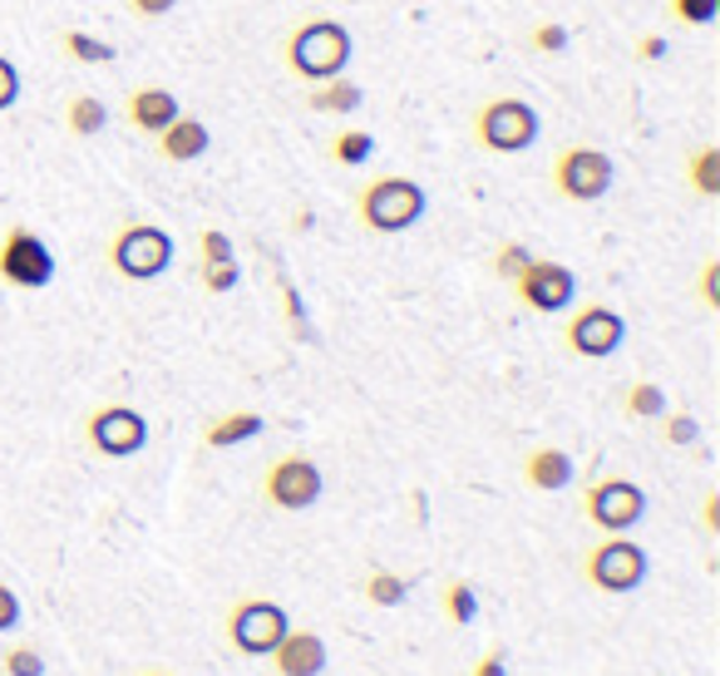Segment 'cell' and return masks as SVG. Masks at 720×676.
I'll use <instances>...</instances> for the list:
<instances>
[{
	"mask_svg": "<svg viewBox=\"0 0 720 676\" xmlns=\"http://www.w3.org/2000/svg\"><path fill=\"white\" fill-rule=\"evenodd\" d=\"M627 341V321L612 312V306H582V312L563 326V346L582 361H602L612 356Z\"/></svg>",
	"mask_w": 720,
	"mask_h": 676,
	"instance_id": "obj_13",
	"label": "cell"
},
{
	"mask_svg": "<svg viewBox=\"0 0 720 676\" xmlns=\"http://www.w3.org/2000/svg\"><path fill=\"white\" fill-rule=\"evenodd\" d=\"M667 50H671V45L661 40V36H647V40H637V60H647V65L667 60Z\"/></svg>",
	"mask_w": 720,
	"mask_h": 676,
	"instance_id": "obj_39",
	"label": "cell"
},
{
	"mask_svg": "<svg viewBox=\"0 0 720 676\" xmlns=\"http://www.w3.org/2000/svg\"><path fill=\"white\" fill-rule=\"evenodd\" d=\"M85 440L105 460H129L148 444V420L134 405H99L85 420Z\"/></svg>",
	"mask_w": 720,
	"mask_h": 676,
	"instance_id": "obj_11",
	"label": "cell"
},
{
	"mask_svg": "<svg viewBox=\"0 0 720 676\" xmlns=\"http://www.w3.org/2000/svg\"><path fill=\"white\" fill-rule=\"evenodd\" d=\"M661 420H667V425H661V440L677 444V450H686V444L701 440V420H696V415H661Z\"/></svg>",
	"mask_w": 720,
	"mask_h": 676,
	"instance_id": "obj_32",
	"label": "cell"
},
{
	"mask_svg": "<svg viewBox=\"0 0 720 676\" xmlns=\"http://www.w3.org/2000/svg\"><path fill=\"white\" fill-rule=\"evenodd\" d=\"M371 154H375V134L371 129H341L336 139H331V158H336L341 168H361Z\"/></svg>",
	"mask_w": 720,
	"mask_h": 676,
	"instance_id": "obj_23",
	"label": "cell"
},
{
	"mask_svg": "<svg viewBox=\"0 0 720 676\" xmlns=\"http://www.w3.org/2000/svg\"><path fill=\"white\" fill-rule=\"evenodd\" d=\"M701 302L711 312H720V262H706L701 267Z\"/></svg>",
	"mask_w": 720,
	"mask_h": 676,
	"instance_id": "obj_35",
	"label": "cell"
},
{
	"mask_svg": "<svg viewBox=\"0 0 720 676\" xmlns=\"http://www.w3.org/2000/svg\"><path fill=\"white\" fill-rule=\"evenodd\" d=\"M622 410L632 420H661L667 415V391L651 385V381H637V385H627L622 391Z\"/></svg>",
	"mask_w": 720,
	"mask_h": 676,
	"instance_id": "obj_22",
	"label": "cell"
},
{
	"mask_svg": "<svg viewBox=\"0 0 720 676\" xmlns=\"http://www.w3.org/2000/svg\"><path fill=\"white\" fill-rule=\"evenodd\" d=\"M60 50L70 55L75 65H109L114 55H119L109 40H95V36H85V30H65V36H60Z\"/></svg>",
	"mask_w": 720,
	"mask_h": 676,
	"instance_id": "obj_24",
	"label": "cell"
},
{
	"mask_svg": "<svg viewBox=\"0 0 720 676\" xmlns=\"http://www.w3.org/2000/svg\"><path fill=\"white\" fill-rule=\"evenodd\" d=\"M706 529H711V533H720V494H706Z\"/></svg>",
	"mask_w": 720,
	"mask_h": 676,
	"instance_id": "obj_40",
	"label": "cell"
},
{
	"mask_svg": "<svg viewBox=\"0 0 720 676\" xmlns=\"http://www.w3.org/2000/svg\"><path fill=\"white\" fill-rule=\"evenodd\" d=\"M513 292H519V302L529 306V312L553 316V312H563V306H573L578 277H573V267H563V262L533 257L529 267H523L519 277H513Z\"/></svg>",
	"mask_w": 720,
	"mask_h": 676,
	"instance_id": "obj_12",
	"label": "cell"
},
{
	"mask_svg": "<svg viewBox=\"0 0 720 676\" xmlns=\"http://www.w3.org/2000/svg\"><path fill=\"white\" fill-rule=\"evenodd\" d=\"M198 257H203V267H208V262H237V247H233V237H227L223 227H203L198 233Z\"/></svg>",
	"mask_w": 720,
	"mask_h": 676,
	"instance_id": "obj_29",
	"label": "cell"
},
{
	"mask_svg": "<svg viewBox=\"0 0 720 676\" xmlns=\"http://www.w3.org/2000/svg\"><path fill=\"white\" fill-rule=\"evenodd\" d=\"M539 109L519 95H499L474 109V144L489 148V154H523V148L539 144Z\"/></svg>",
	"mask_w": 720,
	"mask_h": 676,
	"instance_id": "obj_3",
	"label": "cell"
},
{
	"mask_svg": "<svg viewBox=\"0 0 720 676\" xmlns=\"http://www.w3.org/2000/svg\"><path fill=\"white\" fill-rule=\"evenodd\" d=\"M16 623H20V598L6 588V582H0V633H10Z\"/></svg>",
	"mask_w": 720,
	"mask_h": 676,
	"instance_id": "obj_38",
	"label": "cell"
},
{
	"mask_svg": "<svg viewBox=\"0 0 720 676\" xmlns=\"http://www.w3.org/2000/svg\"><path fill=\"white\" fill-rule=\"evenodd\" d=\"M0 282L20 286V292H40V286L55 282V252L45 247L40 233L10 227V233L0 237Z\"/></svg>",
	"mask_w": 720,
	"mask_h": 676,
	"instance_id": "obj_10",
	"label": "cell"
},
{
	"mask_svg": "<svg viewBox=\"0 0 720 676\" xmlns=\"http://www.w3.org/2000/svg\"><path fill=\"white\" fill-rule=\"evenodd\" d=\"M287 607L272 598H237L227 607V641L243 657H267L282 637H287Z\"/></svg>",
	"mask_w": 720,
	"mask_h": 676,
	"instance_id": "obj_7",
	"label": "cell"
},
{
	"mask_svg": "<svg viewBox=\"0 0 720 676\" xmlns=\"http://www.w3.org/2000/svg\"><path fill=\"white\" fill-rule=\"evenodd\" d=\"M440 602H444V617H450L454 627H469V623H474V613H479V598H474V588H469L464 578H450V582H444Z\"/></svg>",
	"mask_w": 720,
	"mask_h": 676,
	"instance_id": "obj_25",
	"label": "cell"
},
{
	"mask_svg": "<svg viewBox=\"0 0 720 676\" xmlns=\"http://www.w3.org/2000/svg\"><path fill=\"white\" fill-rule=\"evenodd\" d=\"M425 208H430V193L420 188L415 178H405V174H381V178H371L356 193L361 227H371V233H381V237L410 233V227L425 217Z\"/></svg>",
	"mask_w": 720,
	"mask_h": 676,
	"instance_id": "obj_2",
	"label": "cell"
},
{
	"mask_svg": "<svg viewBox=\"0 0 720 676\" xmlns=\"http://www.w3.org/2000/svg\"><path fill=\"white\" fill-rule=\"evenodd\" d=\"M16 99H20V70L6 60V55H0V114L16 105Z\"/></svg>",
	"mask_w": 720,
	"mask_h": 676,
	"instance_id": "obj_34",
	"label": "cell"
},
{
	"mask_svg": "<svg viewBox=\"0 0 720 676\" xmlns=\"http://www.w3.org/2000/svg\"><path fill=\"white\" fill-rule=\"evenodd\" d=\"M642 513H647V494H642V484H632V479H592V484L582 489V519L602 533L637 529Z\"/></svg>",
	"mask_w": 720,
	"mask_h": 676,
	"instance_id": "obj_9",
	"label": "cell"
},
{
	"mask_svg": "<svg viewBox=\"0 0 720 676\" xmlns=\"http://www.w3.org/2000/svg\"><path fill=\"white\" fill-rule=\"evenodd\" d=\"M139 676H174V672H139Z\"/></svg>",
	"mask_w": 720,
	"mask_h": 676,
	"instance_id": "obj_41",
	"label": "cell"
},
{
	"mask_svg": "<svg viewBox=\"0 0 720 676\" xmlns=\"http://www.w3.org/2000/svg\"><path fill=\"white\" fill-rule=\"evenodd\" d=\"M523 484L539 489V494H558V489L573 484V454L558 450V444H539V450L523 454Z\"/></svg>",
	"mask_w": 720,
	"mask_h": 676,
	"instance_id": "obj_16",
	"label": "cell"
},
{
	"mask_svg": "<svg viewBox=\"0 0 720 676\" xmlns=\"http://www.w3.org/2000/svg\"><path fill=\"white\" fill-rule=\"evenodd\" d=\"M277 676H322L326 672V641L306 627H287V637L267 651Z\"/></svg>",
	"mask_w": 720,
	"mask_h": 676,
	"instance_id": "obj_14",
	"label": "cell"
},
{
	"mask_svg": "<svg viewBox=\"0 0 720 676\" xmlns=\"http://www.w3.org/2000/svg\"><path fill=\"white\" fill-rule=\"evenodd\" d=\"M124 109H129V124L139 134H164L168 124H174L178 114H183L178 95H174V89H164V85H139Z\"/></svg>",
	"mask_w": 720,
	"mask_h": 676,
	"instance_id": "obj_15",
	"label": "cell"
},
{
	"mask_svg": "<svg viewBox=\"0 0 720 676\" xmlns=\"http://www.w3.org/2000/svg\"><path fill=\"white\" fill-rule=\"evenodd\" d=\"M686 178H691V188L701 193V198H720V148H696L691 158H686Z\"/></svg>",
	"mask_w": 720,
	"mask_h": 676,
	"instance_id": "obj_21",
	"label": "cell"
},
{
	"mask_svg": "<svg viewBox=\"0 0 720 676\" xmlns=\"http://www.w3.org/2000/svg\"><path fill=\"white\" fill-rule=\"evenodd\" d=\"M351 55H356V40H351V30L331 16L302 20V26L287 36V45H282V60H287V70L302 79V85H326V79L346 75Z\"/></svg>",
	"mask_w": 720,
	"mask_h": 676,
	"instance_id": "obj_1",
	"label": "cell"
},
{
	"mask_svg": "<svg viewBox=\"0 0 720 676\" xmlns=\"http://www.w3.org/2000/svg\"><path fill=\"white\" fill-rule=\"evenodd\" d=\"M529 45L539 55H563L568 50V30L558 26V20H539V26L529 30Z\"/></svg>",
	"mask_w": 720,
	"mask_h": 676,
	"instance_id": "obj_31",
	"label": "cell"
},
{
	"mask_svg": "<svg viewBox=\"0 0 720 676\" xmlns=\"http://www.w3.org/2000/svg\"><path fill=\"white\" fill-rule=\"evenodd\" d=\"M124 6H129V16H139V20H164L178 0H124Z\"/></svg>",
	"mask_w": 720,
	"mask_h": 676,
	"instance_id": "obj_36",
	"label": "cell"
},
{
	"mask_svg": "<svg viewBox=\"0 0 720 676\" xmlns=\"http://www.w3.org/2000/svg\"><path fill=\"white\" fill-rule=\"evenodd\" d=\"M262 430H267V420H262L257 410H227V415L203 425V450H233V444L257 440Z\"/></svg>",
	"mask_w": 720,
	"mask_h": 676,
	"instance_id": "obj_18",
	"label": "cell"
},
{
	"mask_svg": "<svg viewBox=\"0 0 720 676\" xmlns=\"http://www.w3.org/2000/svg\"><path fill=\"white\" fill-rule=\"evenodd\" d=\"M237 282H243V267H237V262H208V267H203V286H208L213 296L233 292Z\"/></svg>",
	"mask_w": 720,
	"mask_h": 676,
	"instance_id": "obj_33",
	"label": "cell"
},
{
	"mask_svg": "<svg viewBox=\"0 0 720 676\" xmlns=\"http://www.w3.org/2000/svg\"><path fill=\"white\" fill-rule=\"evenodd\" d=\"M469 676H504V647H489L484 657L469 667Z\"/></svg>",
	"mask_w": 720,
	"mask_h": 676,
	"instance_id": "obj_37",
	"label": "cell"
},
{
	"mask_svg": "<svg viewBox=\"0 0 720 676\" xmlns=\"http://www.w3.org/2000/svg\"><path fill=\"white\" fill-rule=\"evenodd\" d=\"M361 105H365V89L346 75L326 79V85H312V95H306V109H316V114H356Z\"/></svg>",
	"mask_w": 720,
	"mask_h": 676,
	"instance_id": "obj_19",
	"label": "cell"
},
{
	"mask_svg": "<svg viewBox=\"0 0 720 676\" xmlns=\"http://www.w3.org/2000/svg\"><path fill=\"white\" fill-rule=\"evenodd\" d=\"M158 139V154L168 158V164H193V158L208 154V124L203 119H188V114H178L174 124H168L164 134H154Z\"/></svg>",
	"mask_w": 720,
	"mask_h": 676,
	"instance_id": "obj_17",
	"label": "cell"
},
{
	"mask_svg": "<svg viewBox=\"0 0 720 676\" xmlns=\"http://www.w3.org/2000/svg\"><path fill=\"white\" fill-rule=\"evenodd\" d=\"M109 267L124 282H154L174 267V237L158 223H124L109 237Z\"/></svg>",
	"mask_w": 720,
	"mask_h": 676,
	"instance_id": "obj_4",
	"label": "cell"
},
{
	"mask_svg": "<svg viewBox=\"0 0 720 676\" xmlns=\"http://www.w3.org/2000/svg\"><path fill=\"white\" fill-rule=\"evenodd\" d=\"M671 20H681V26H711L720 16V0H667Z\"/></svg>",
	"mask_w": 720,
	"mask_h": 676,
	"instance_id": "obj_28",
	"label": "cell"
},
{
	"mask_svg": "<svg viewBox=\"0 0 720 676\" xmlns=\"http://www.w3.org/2000/svg\"><path fill=\"white\" fill-rule=\"evenodd\" d=\"M529 262H533V252L523 247V243H499V252H494V277L513 282L523 267H529Z\"/></svg>",
	"mask_w": 720,
	"mask_h": 676,
	"instance_id": "obj_30",
	"label": "cell"
},
{
	"mask_svg": "<svg viewBox=\"0 0 720 676\" xmlns=\"http://www.w3.org/2000/svg\"><path fill=\"white\" fill-rule=\"evenodd\" d=\"M612 178H617L612 158L602 154V148H592V144H568L563 154L553 158V188L563 193L568 203H598V198H608Z\"/></svg>",
	"mask_w": 720,
	"mask_h": 676,
	"instance_id": "obj_8",
	"label": "cell"
},
{
	"mask_svg": "<svg viewBox=\"0 0 720 676\" xmlns=\"http://www.w3.org/2000/svg\"><path fill=\"white\" fill-rule=\"evenodd\" d=\"M0 672L6 676H45V657L36 641H16L10 651H0Z\"/></svg>",
	"mask_w": 720,
	"mask_h": 676,
	"instance_id": "obj_27",
	"label": "cell"
},
{
	"mask_svg": "<svg viewBox=\"0 0 720 676\" xmlns=\"http://www.w3.org/2000/svg\"><path fill=\"white\" fill-rule=\"evenodd\" d=\"M647 553L642 543H632L627 533H608L602 543L588 548V558H582V578L592 582L598 592H608V598H622V592H637L647 582Z\"/></svg>",
	"mask_w": 720,
	"mask_h": 676,
	"instance_id": "obj_5",
	"label": "cell"
},
{
	"mask_svg": "<svg viewBox=\"0 0 720 676\" xmlns=\"http://www.w3.org/2000/svg\"><path fill=\"white\" fill-rule=\"evenodd\" d=\"M65 129H70L75 139H95V134L109 129V105L99 95H75L70 109H65Z\"/></svg>",
	"mask_w": 720,
	"mask_h": 676,
	"instance_id": "obj_20",
	"label": "cell"
},
{
	"mask_svg": "<svg viewBox=\"0 0 720 676\" xmlns=\"http://www.w3.org/2000/svg\"><path fill=\"white\" fill-rule=\"evenodd\" d=\"M365 602H371V607H400V602H405V578H400V572H385V568H375L371 572V578H365Z\"/></svg>",
	"mask_w": 720,
	"mask_h": 676,
	"instance_id": "obj_26",
	"label": "cell"
},
{
	"mask_svg": "<svg viewBox=\"0 0 720 676\" xmlns=\"http://www.w3.org/2000/svg\"><path fill=\"white\" fill-rule=\"evenodd\" d=\"M322 494H326V474L312 454H282V460H272L267 474H262V499L282 513L312 509Z\"/></svg>",
	"mask_w": 720,
	"mask_h": 676,
	"instance_id": "obj_6",
	"label": "cell"
}]
</instances>
